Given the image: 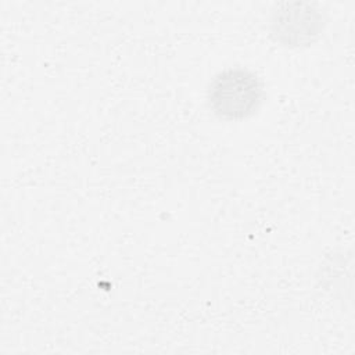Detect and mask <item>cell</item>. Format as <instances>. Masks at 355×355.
I'll return each instance as SVG.
<instances>
[{
    "label": "cell",
    "mask_w": 355,
    "mask_h": 355,
    "mask_svg": "<svg viewBox=\"0 0 355 355\" xmlns=\"http://www.w3.org/2000/svg\"><path fill=\"white\" fill-rule=\"evenodd\" d=\"M205 98L209 110L219 119L244 121L259 110L265 98L263 82L245 67H227L212 76Z\"/></svg>",
    "instance_id": "cell-1"
},
{
    "label": "cell",
    "mask_w": 355,
    "mask_h": 355,
    "mask_svg": "<svg viewBox=\"0 0 355 355\" xmlns=\"http://www.w3.org/2000/svg\"><path fill=\"white\" fill-rule=\"evenodd\" d=\"M323 11L309 1H283L275 6L269 17L270 37L283 47L302 49L323 35Z\"/></svg>",
    "instance_id": "cell-2"
}]
</instances>
